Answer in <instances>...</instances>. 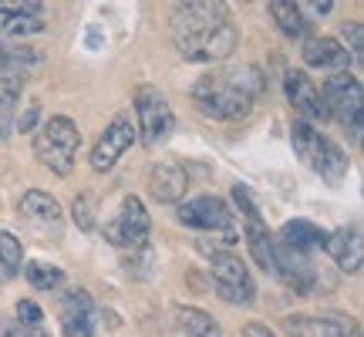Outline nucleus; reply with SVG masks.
<instances>
[{"label": "nucleus", "mask_w": 364, "mask_h": 337, "mask_svg": "<svg viewBox=\"0 0 364 337\" xmlns=\"http://www.w3.org/2000/svg\"><path fill=\"white\" fill-rule=\"evenodd\" d=\"M263 91V75L253 65H226L209 71L196 81L193 102L206 118L216 122H236L253 112V102Z\"/></svg>", "instance_id": "obj_1"}, {"label": "nucleus", "mask_w": 364, "mask_h": 337, "mask_svg": "<svg viewBox=\"0 0 364 337\" xmlns=\"http://www.w3.org/2000/svg\"><path fill=\"white\" fill-rule=\"evenodd\" d=\"M81 145V132L78 125L65 115H54L44 122V129L34 135V156L44 168H51L54 176L68 179L71 168H75V152Z\"/></svg>", "instance_id": "obj_2"}, {"label": "nucleus", "mask_w": 364, "mask_h": 337, "mask_svg": "<svg viewBox=\"0 0 364 337\" xmlns=\"http://www.w3.org/2000/svg\"><path fill=\"white\" fill-rule=\"evenodd\" d=\"M290 139H294L297 156L304 159L321 179L338 186V182L348 176V152H344L334 139H324V135H321L317 129H311L307 122H294Z\"/></svg>", "instance_id": "obj_3"}, {"label": "nucleus", "mask_w": 364, "mask_h": 337, "mask_svg": "<svg viewBox=\"0 0 364 337\" xmlns=\"http://www.w3.org/2000/svg\"><path fill=\"white\" fill-rule=\"evenodd\" d=\"M199 253H206L209 257V267H213V284H216V294L223 300H230V304H253V294H257V287H253V277L247 273V263L236 257L233 250L226 247H203V243H196Z\"/></svg>", "instance_id": "obj_4"}, {"label": "nucleus", "mask_w": 364, "mask_h": 337, "mask_svg": "<svg viewBox=\"0 0 364 337\" xmlns=\"http://www.w3.org/2000/svg\"><path fill=\"white\" fill-rule=\"evenodd\" d=\"M149 230H152V223H149V213H145L142 199L129 196V199H122L118 213L108 220L105 236H108L115 247L132 250V253H135V250L149 247Z\"/></svg>", "instance_id": "obj_5"}, {"label": "nucleus", "mask_w": 364, "mask_h": 337, "mask_svg": "<svg viewBox=\"0 0 364 337\" xmlns=\"http://www.w3.org/2000/svg\"><path fill=\"white\" fill-rule=\"evenodd\" d=\"M135 139H139L135 122H132L125 112H118V115L102 129L98 142H95V149H91V168H95V172H112L118 159L135 145Z\"/></svg>", "instance_id": "obj_6"}, {"label": "nucleus", "mask_w": 364, "mask_h": 337, "mask_svg": "<svg viewBox=\"0 0 364 337\" xmlns=\"http://www.w3.org/2000/svg\"><path fill=\"white\" fill-rule=\"evenodd\" d=\"M321 102L327 108V118H338L341 125L361 122V81L348 71L331 75L321 88Z\"/></svg>", "instance_id": "obj_7"}, {"label": "nucleus", "mask_w": 364, "mask_h": 337, "mask_svg": "<svg viewBox=\"0 0 364 337\" xmlns=\"http://www.w3.org/2000/svg\"><path fill=\"white\" fill-rule=\"evenodd\" d=\"M236 27L226 21V24L213 27V31H203L196 38H186V41H176V48L186 61H196V65H209V61H223L236 51Z\"/></svg>", "instance_id": "obj_8"}, {"label": "nucleus", "mask_w": 364, "mask_h": 337, "mask_svg": "<svg viewBox=\"0 0 364 337\" xmlns=\"http://www.w3.org/2000/svg\"><path fill=\"white\" fill-rule=\"evenodd\" d=\"M230 21V14L223 4H213V0H193V4H179L172 11V41H186L196 38L203 31H213Z\"/></svg>", "instance_id": "obj_9"}, {"label": "nucleus", "mask_w": 364, "mask_h": 337, "mask_svg": "<svg viewBox=\"0 0 364 337\" xmlns=\"http://www.w3.org/2000/svg\"><path fill=\"white\" fill-rule=\"evenodd\" d=\"M135 112H139V129H142V139L149 145L166 142V139L172 135L176 118H172L169 102H166L156 88H149V85L139 88V95H135Z\"/></svg>", "instance_id": "obj_10"}, {"label": "nucleus", "mask_w": 364, "mask_h": 337, "mask_svg": "<svg viewBox=\"0 0 364 337\" xmlns=\"http://www.w3.org/2000/svg\"><path fill=\"white\" fill-rule=\"evenodd\" d=\"M179 223L189 230H206V233H230L233 230V213L216 196H196L179 203Z\"/></svg>", "instance_id": "obj_11"}, {"label": "nucleus", "mask_w": 364, "mask_h": 337, "mask_svg": "<svg viewBox=\"0 0 364 337\" xmlns=\"http://www.w3.org/2000/svg\"><path fill=\"white\" fill-rule=\"evenodd\" d=\"M17 213H21V223H27L34 233H58L61 220H65L61 203L44 189H27L17 203Z\"/></svg>", "instance_id": "obj_12"}, {"label": "nucleus", "mask_w": 364, "mask_h": 337, "mask_svg": "<svg viewBox=\"0 0 364 337\" xmlns=\"http://www.w3.org/2000/svg\"><path fill=\"white\" fill-rule=\"evenodd\" d=\"M324 250L331 253V260L338 263L341 273H358L364 263V236H361V226H341L334 233H327L324 240Z\"/></svg>", "instance_id": "obj_13"}, {"label": "nucleus", "mask_w": 364, "mask_h": 337, "mask_svg": "<svg viewBox=\"0 0 364 337\" xmlns=\"http://www.w3.org/2000/svg\"><path fill=\"white\" fill-rule=\"evenodd\" d=\"M284 88H287L290 105H294V112H300V115L307 118V125L327 118V108H324V102H321V88H317L304 71H287Z\"/></svg>", "instance_id": "obj_14"}, {"label": "nucleus", "mask_w": 364, "mask_h": 337, "mask_svg": "<svg viewBox=\"0 0 364 337\" xmlns=\"http://www.w3.org/2000/svg\"><path fill=\"white\" fill-rule=\"evenodd\" d=\"M65 337H95V304L88 290H68L61 297Z\"/></svg>", "instance_id": "obj_15"}, {"label": "nucleus", "mask_w": 364, "mask_h": 337, "mask_svg": "<svg viewBox=\"0 0 364 337\" xmlns=\"http://www.w3.org/2000/svg\"><path fill=\"white\" fill-rule=\"evenodd\" d=\"M290 337H361L358 324L344 317H311V314H294L284 321Z\"/></svg>", "instance_id": "obj_16"}, {"label": "nucleus", "mask_w": 364, "mask_h": 337, "mask_svg": "<svg viewBox=\"0 0 364 337\" xmlns=\"http://www.w3.org/2000/svg\"><path fill=\"white\" fill-rule=\"evenodd\" d=\"M149 189L159 203H182L186 189H189V176L176 162H156L149 172Z\"/></svg>", "instance_id": "obj_17"}, {"label": "nucleus", "mask_w": 364, "mask_h": 337, "mask_svg": "<svg viewBox=\"0 0 364 337\" xmlns=\"http://www.w3.org/2000/svg\"><path fill=\"white\" fill-rule=\"evenodd\" d=\"M304 61L311 68H324V71H348L351 54L341 48L334 38H307L304 41Z\"/></svg>", "instance_id": "obj_18"}, {"label": "nucleus", "mask_w": 364, "mask_h": 337, "mask_svg": "<svg viewBox=\"0 0 364 337\" xmlns=\"http://www.w3.org/2000/svg\"><path fill=\"white\" fill-rule=\"evenodd\" d=\"M324 240H327V233L321 226H314L311 220H290L280 230V247H287L290 253H297V257H307L311 250H321Z\"/></svg>", "instance_id": "obj_19"}, {"label": "nucleus", "mask_w": 364, "mask_h": 337, "mask_svg": "<svg viewBox=\"0 0 364 337\" xmlns=\"http://www.w3.org/2000/svg\"><path fill=\"white\" fill-rule=\"evenodd\" d=\"M176 317V324L186 337H220V324H216V317H209L206 311H199V307H176L172 311Z\"/></svg>", "instance_id": "obj_20"}, {"label": "nucleus", "mask_w": 364, "mask_h": 337, "mask_svg": "<svg viewBox=\"0 0 364 337\" xmlns=\"http://www.w3.org/2000/svg\"><path fill=\"white\" fill-rule=\"evenodd\" d=\"M41 31H44V17L41 14L4 11L0 7V38H27V34H41Z\"/></svg>", "instance_id": "obj_21"}, {"label": "nucleus", "mask_w": 364, "mask_h": 337, "mask_svg": "<svg viewBox=\"0 0 364 337\" xmlns=\"http://www.w3.org/2000/svg\"><path fill=\"white\" fill-rule=\"evenodd\" d=\"M273 243H277V240L263 230V223H247V247H250V253H253V260L260 263V270H267V273H277Z\"/></svg>", "instance_id": "obj_22"}, {"label": "nucleus", "mask_w": 364, "mask_h": 337, "mask_svg": "<svg viewBox=\"0 0 364 337\" xmlns=\"http://www.w3.org/2000/svg\"><path fill=\"white\" fill-rule=\"evenodd\" d=\"M41 61V51L21 48V44H0V78H17V71L34 68Z\"/></svg>", "instance_id": "obj_23"}, {"label": "nucleus", "mask_w": 364, "mask_h": 337, "mask_svg": "<svg viewBox=\"0 0 364 337\" xmlns=\"http://www.w3.org/2000/svg\"><path fill=\"white\" fill-rule=\"evenodd\" d=\"M270 14L287 38H304V34H307V21H304V14H300L297 4H290V0H273Z\"/></svg>", "instance_id": "obj_24"}, {"label": "nucleus", "mask_w": 364, "mask_h": 337, "mask_svg": "<svg viewBox=\"0 0 364 337\" xmlns=\"http://www.w3.org/2000/svg\"><path fill=\"white\" fill-rule=\"evenodd\" d=\"M24 277H27V284L38 287V290H54V287L65 284V270L48 263V260H31L24 267Z\"/></svg>", "instance_id": "obj_25"}, {"label": "nucleus", "mask_w": 364, "mask_h": 337, "mask_svg": "<svg viewBox=\"0 0 364 337\" xmlns=\"http://www.w3.org/2000/svg\"><path fill=\"white\" fill-rule=\"evenodd\" d=\"M0 263L7 267L11 277H17L21 263H24V247H21V240L11 233H4V230H0Z\"/></svg>", "instance_id": "obj_26"}, {"label": "nucleus", "mask_w": 364, "mask_h": 337, "mask_svg": "<svg viewBox=\"0 0 364 337\" xmlns=\"http://www.w3.org/2000/svg\"><path fill=\"white\" fill-rule=\"evenodd\" d=\"M341 38H344V51L351 54V61H361V54H364V34H361V24L358 21H351V24H344L341 27Z\"/></svg>", "instance_id": "obj_27"}, {"label": "nucleus", "mask_w": 364, "mask_h": 337, "mask_svg": "<svg viewBox=\"0 0 364 337\" xmlns=\"http://www.w3.org/2000/svg\"><path fill=\"white\" fill-rule=\"evenodd\" d=\"M233 203H236V209L243 213V220L247 223H260V209H257V203L250 199L247 186H233Z\"/></svg>", "instance_id": "obj_28"}, {"label": "nucleus", "mask_w": 364, "mask_h": 337, "mask_svg": "<svg viewBox=\"0 0 364 337\" xmlns=\"http://www.w3.org/2000/svg\"><path fill=\"white\" fill-rule=\"evenodd\" d=\"M41 307L34 300H17V324H27V327H41Z\"/></svg>", "instance_id": "obj_29"}, {"label": "nucleus", "mask_w": 364, "mask_h": 337, "mask_svg": "<svg viewBox=\"0 0 364 337\" xmlns=\"http://www.w3.org/2000/svg\"><path fill=\"white\" fill-rule=\"evenodd\" d=\"M17 95H21V81L17 78H0V112L14 108Z\"/></svg>", "instance_id": "obj_30"}, {"label": "nucleus", "mask_w": 364, "mask_h": 337, "mask_svg": "<svg viewBox=\"0 0 364 337\" xmlns=\"http://www.w3.org/2000/svg\"><path fill=\"white\" fill-rule=\"evenodd\" d=\"M75 220L81 223V230H91V226H95V216H91V196L88 193H81L78 199H75Z\"/></svg>", "instance_id": "obj_31"}, {"label": "nucleus", "mask_w": 364, "mask_h": 337, "mask_svg": "<svg viewBox=\"0 0 364 337\" xmlns=\"http://www.w3.org/2000/svg\"><path fill=\"white\" fill-rule=\"evenodd\" d=\"M4 337H51L41 327H27V324H7L4 327Z\"/></svg>", "instance_id": "obj_32"}, {"label": "nucleus", "mask_w": 364, "mask_h": 337, "mask_svg": "<svg viewBox=\"0 0 364 337\" xmlns=\"http://www.w3.org/2000/svg\"><path fill=\"white\" fill-rule=\"evenodd\" d=\"M243 337H277L267 324H260V321H250L247 327H243Z\"/></svg>", "instance_id": "obj_33"}, {"label": "nucleus", "mask_w": 364, "mask_h": 337, "mask_svg": "<svg viewBox=\"0 0 364 337\" xmlns=\"http://www.w3.org/2000/svg\"><path fill=\"white\" fill-rule=\"evenodd\" d=\"M34 122H38V108H27V115H21L17 129H21V132H31V129H34Z\"/></svg>", "instance_id": "obj_34"}, {"label": "nucleus", "mask_w": 364, "mask_h": 337, "mask_svg": "<svg viewBox=\"0 0 364 337\" xmlns=\"http://www.w3.org/2000/svg\"><path fill=\"white\" fill-rule=\"evenodd\" d=\"M331 7H334V0H314V4H311V11L317 14V17H327V14H331Z\"/></svg>", "instance_id": "obj_35"}, {"label": "nucleus", "mask_w": 364, "mask_h": 337, "mask_svg": "<svg viewBox=\"0 0 364 337\" xmlns=\"http://www.w3.org/2000/svg\"><path fill=\"white\" fill-rule=\"evenodd\" d=\"M4 280H14V277H11V273H7V267L0 263V284H4Z\"/></svg>", "instance_id": "obj_36"}]
</instances>
